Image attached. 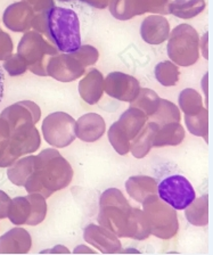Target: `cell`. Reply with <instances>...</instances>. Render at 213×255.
I'll return each instance as SVG.
<instances>
[{"label":"cell","instance_id":"obj_7","mask_svg":"<svg viewBox=\"0 0 213 255\" xmlns=\"http://www.w3.org/2000/svg\"><path fill=\"white\" fill-rule=\"evenodd\" d=\"M142 37L147 43L160 45L166 41L170 33V25L167 18L153 15L144 19L142 24Z\"/></svg>","mask_w":213,"mask_h":255},{"label":"cell","instance_id":"obj_12","mask_svg":"<svg viewBox=\"0 0 213 255\" xmlns=\"http://www.w3.org/2000/svg\"><path fill=\"white\" fill-rule=\"evenodd\" d=\"M89 3H91L92 6H96V7H99V8H104L106 7L108 0H86Z\"/></svg>","mask_w":213,"mask_h":255},{"label":"cell","instance_id":"obj_13","mask_svg":"<svg viewBox=\"0 0 213 255\" xmlns=\"http://www.w3.org/2000/svg\"><path fill=\"white\" fill-rule=\"evenodd\" d=\"M62 1H65V0H62Z\"/></svg>","mask_w":213,"mask_h":255},{"label":"cell","instance_id":"obj_4","mask_svg":"<svg viewBox=\"0 0 213 255\" xmlns=\"http://www.w3.org/2000/svg\"><path fill=\"white\" fill-rule=\"evenodd\" d=\"M169 0H111L112 15L119 19H129L147 11L168 13Z\"/></svg>","mask_w":213,"mask_h":255},{"label":"cell","instance_id":"obj_5","mask_svg":"<svg viewBox=\"0 0 213 255\" xmlns=\"http://www.w3.org/2000/svg\"><path fill=\"white\" fill-rule=\"evenodd\" d=\"M18 53L24 61L34 63L39 58H42L45 54H56L55 48L45 41L37 32H29L24 35L18 45Z\"/></svg>","mask_w":213,"mask_h":255},{"label":"cell","instance_id":"obj_2","mask_svg":"<svg viewBox=\"0 0 213 255\" xmlns=\"http://www.w3.org/2000/svg\"><path fill=\"white\" fill-rule=\"evenodd\" d=\"M168 54L180 65L188 66L199 58V35L191 25L180 24L172 31Z\"/></svg>","mask_w":213,"mask_h":255},{"label":"cell","instance_id":"obj_9","mask_svg":"<svg viewBox=\"0 0 213 255\" xmlns=\"http://www.w3.org/2000/svg\"><path fill=\"white\" fill-rule=\"evenodd\" d=\"M13 51V42L9 35L0 31V59L7 57Z\"/></svg>","mask_w":213,"mask_h":255},{"label":"cell","instance_id":"obj_1","mask_svg":"<svg viewBox=\"0 0 213 255\" xmlns=\"http://www.w3.org/2000/svg\"><path fill=\"white\" fill-rule=\"evenodd\" d=\"M32 25L37 30L45 31L62 53H73L81 47L78 14L70 8H48L32 21Z\"/></svg>","mask_w":213,"mask_h":255},{"label":"cell","instance_id":"obj_3","mask_svg":"<svg viewBox=\"0 0 213 255\" xmlns=\"http://www.w3.org/2000/svg\"><path fill=\"white\" fill-rule=\"evenodd\" d=\"M158 193L164 203L182 211L195 201L194 187L182 174H170L163 178L158 185Z\"/></svg>","mask_w":213,"mask_h":255},{"label":"cell","instance_id":"obj_11","mask_svg":"<svg viewBox=\"0 0 213 255\" xmlns=\"http://www.w3.org/2000/svg\"><path fill=\"white\" fill-rule=\"evenodd\" d=\"M3 82H5V72L0 66V103H1L3 97Z\"/></svg>","mask_w":213,"mask_h":255},{"label":"cell","instance_id":"obj_8","mask_svg":"<svg viewBox=\"0 0 213 255\" xmlns=\"http://www.w3.org/2000/svg\"><path fill=\"white\" fill-rule=\"evenodd\" d=\"M206 8L204 0H174L168 3V13L180 18H192Z\"/></svg>","mask_w":213,"mask_h":255},{"label":"cell","instance_id":"obj_10","mask_svg":"<svg viewBox=\"0 0 213 255\" xmlns=\"http://www.w3.org/2000/svg\"><path fill=\"white\" fill-rule=\"evenodd\" d=\"M29 2L34 3V8L39 11H42V10H46L48 8L53 7V6H49V3L51 5H54L53 0H27Z\"/></svg>","mask_w":213,"mask_h":255},{"label":"cell","instance_id":"obj_6","mask_svg":"<svg viewBox=\"0 0 213 255\" xmlns=\"http://www.w3.org/2000/svg\"><path fill=\"white\" fill-rule=\"evenodd\" d=\"M33 10L25 1L16 2L7 8L3 15V23L8 29L21 32L25 31L32 25Z\"/></svg>","mask_w":213,"mask_h":255}]
</instances>
